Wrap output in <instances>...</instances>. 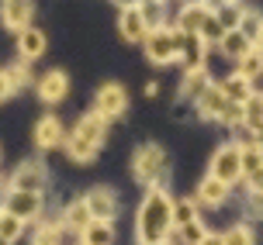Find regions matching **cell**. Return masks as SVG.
Instances as JSON below:
<instances>
[{"label":"cell","instance_id":"cell-20","mask_svg":"<svg viewBox=\"0 0 263 245\" xmlns=\"http://www.w3.org/2000/svg\"><path fill=\"white\" fill-rule=\"evenodd\" d=\"M225 194H229V187H225V183H218L215 176L201 180V187H197V197H201L204 204H211V207H215V204H222Z\"/></svg>","mask_w":263,"mask_h":245},{"label":"cell","instance_id":"cell-24","mask_svg":"<svg viewBox=\"0 0 263 245\" xmlns=\"http://www.w3.org/2000/svg\"><path fill=\"white\" fill-rule=\"evenodd\" d=\"M222 52H225V55H232V59H242V55L250 52V42L242 38L239 31H225V38H222Z\"/></svg>","mask_w":263,"mask_h":245},{"label":"cell","instance_id":"cell-30","mask_svg":"<svg viewBox=\"0 0 263 245\" xmlns=\"http://www.w3.org/2000/svg\"><path fill=\"white\" fill-rule=\"evenodd\" d=\"M173 221H177V228H184V224H194L197 221V211L191 200H177L173 204Z\"/></svg>","mask_w":263,"mask_h":245},{"label":"cell","instance_id":"cell-9","mask_svg":"<svg viewBox=\"0 0 263 245\" xmlns=\"http://www.w3.org/2000/svg\"><path fill=\"white\" fill-rule=\"evenodd\" d=\"M125 104H128V97H125V90H121L118 83H107L104 90L97 93V117H118L121 111H125Z\"/></svg>","mask_w":263,"mask_h":245},{"label":"cell","instance_id":"cell-29","mask_svg":"<svg viewBox=\"0 0 263 245\" xmlns=\"http://www.w3.org/2000/svg\"><path fill=\"white\" fill-rule=\"evenodd\" d=\"M204 87H208V69H204V66L191 69V73H187V79H184V93H201Z\"/></svg>","mask_w":263,"mask_h":245},{"label":"cell","instance_id":"cell-8","mask_svg":"<svg viewBox=\"0 0 263 245\" xmlns=\"http://www.w3.org/2000/svg\"><path fill=\"white\" fill-rule=\"evenodd\" d=\"M239 166H242V176H246L253 187H263V149L256 142L239 149Z\"/></svg>","mask_w":263,"mask_h":245},{"label":"cell","instance_id":"cell-23","mask_svg":"<svg viewBox=\"0 0 263 245\" xmlns=\"http://www.w3.org/2000/svg\"><path fill=\"white\" fill-rule=\"evenodd\" d=\"M242 121L253 131H263V97H250V100L242 104Z\"/></svg>","mask_w":263,"mask_h":245},{"label":"cell","instance_id":"cell-12","mask_svg":"<svg viewBox=\"0 0 263 245\" xmlns=\"http://www.w3.org/2000/svg\"><path fill=\"white\" fill-rule=\"evenodd\" d=\"M218 90H222V97L229 104H239V107L253 97V93H250V79H242L239 73H236V76H229V79H222V83H218Z\"/></svg>","mask_w":263,"mask_h":245},{"label":"cell","instance_id":"cell-27","mask_svg":"<svg viewBox=\"0 0 263 245\" xmlns=\"http://www.w3.org/2000/svg\"><path fill=\"white\" fill-rule=\"evenodd\" d=\"M197 35H201L204 42H215V38L222 42V38H225V28L218 25V17H215V11H208V14H204V21H201V31H197Z\"/></svg>","mask_w":263,"mask_h":245},{"label":"cell","instance_id":"cell-11","mask_svg":"<svg viewBox=\"0 0 263 245\" xmlns=\"http://www.w3.org/2000/svg\"><path fill=\"white\" fill-rule=\"evenodd\" d=\"M0 21L7 28H17V31H25L28 21H31V4H21V0H14V4H4L0 7Z\"/></svg>","mask_w":263,"mask_h":245},{"label":"cell","instance_id":"cell-15","mask_svg":"<svg viewBox=\"0 0 263 245\" xmlns=\"http://www.w3.org/2000/svg\"><path fill=\"white\" fill-rule=\"evenodd\" d=\"M35 142L42 149H52V145L63 142V125L55 121V117H42L39 125H35Z\"/></svg>","mask_w":263,"mask_h":245},{"label":"cell","instance_id":"cell-22","mask_svg":"<svg viewBox=\"0 0 263 245\" xmlns=\"http://www.w3.org/2000/svg\"><path fill=\"white\" fill-rule=\"evenodd\" d=\"M239 35L246 42H256L260 38V31H263V21H260V14L256 11H242V17H239V28H236Z\"/></svg>","mask_w":263,"mask_h":245},{"label":"cell","instance_id":"cell-26","mask_svg":"<svg viewBox=\"0 0 263 245\" xmlns=\"http://www.w3.org/2000/svg\"><path fill=\"white\" fill-rule=\"evenodd\" d=\"M263 73V55L260 52H246V55H242V63H239V76L242 79H253V76H260Z\"/></svg>","mask_w":263,"mask_h":245},{"label":"cell","instance_id":"cell-19","mask_svg":"<svg viewBox=\"0 0 263 245\" xmlns=\"http://www.w3.org/2000/svg\"><path fill=\"white\" fill-rule=\"evenodd\" d=\"M80 235H83V245H111L115 242V232H111V224H104V221H90Z\"/></svg>","mask_w":263,"mask_h":245},{"label":"cell","instance_id":"cell-41","mask_svg":"<svg viewBox=\"0 0 263 245\" xmlns=\"http://www.w3.org/2000/svg\"><path fill=\"white\" fill-rule=\"evenodd\" d=\"M260 38H263V31H260Z\"/></svg>","mask_w":263,"mask_h":245},{"label":"cell","instance_id":"cell-35","mask_svg":"<svg viewBox=\"0 0 263 245\" xmlns=\"http://www.w3.org/2000/svg\"><path fill=\"white\" fill-rule=\"evenodd\" d=\"M222 121H229V125L242 121V107H239V104H229V107H225V114H222Z\"/></svg>","mask_w":263,"mask_h":245},{"label":"cell","instance_id":"cell-4","mask_svg":"<svg viewBox=\"0 0 263 245\" xmlns=\"http://www.w3.org/2000/svg\"><path fill=\"white\" fill-rule=\"evenodd\" d=\"M163 169H166V155H163L159 145H142L135 152V180L153 183L163 176Z\"/></svg>","mask_w":263,"mask_h":245},{"label":"cell","instance_id":"cell-18","mask_svg":"<svg viewBox=\"0 0 263 245\" xmlns=\"http://www.w3.org/2000/svg\"><path fill=\"white\" fill-rule=\"evenodd\" d=\"M180 35H184V31H180ZM180 52L187 55L191 69H197V66H201V59H204V52H208V42L201 38V35H184V42H180Z\"/></svg>","mask_w":263,"mask_h":245},{"label":"cell","instance_id":"cell-37","mask_svg":"<svg viewBox=\"0 0 263 245\" xmlns=\"http://www.w3.org/2000/svg\"><path fill=\"white\" fill-rule=\"evenodd\" d=\"M253 211L263 214V190H260V194H253Z\"/></svg>","mask_w":263,"mask_h":245},{"label":"cell","instance_id":"cell-10","mask_svg":"<svg viewBox=\"0 0 263 245\" xmlns=\"http://www.w3.org/2000/svg\"><path fill=\"white\" fill-rule=\"evenodd\" d=\"M66 87H69V79H66L63 69H52V73H45V76L39 79V97L45 104H55L66 97Z\"/></svg>","mask_w":263,"mask_h":245},{"label":"cell","instance_id":"cell-14","mask_svg":"<svg viewBox=\"0 0 263 245\" xmlns=\"http://www.w3.org/2000/svg\"><path fill=\"white\" fill-rule=\"evenodd\" d=\"M121 35L128 42L145 38V21H142V11H139V7H125V11H121Z\"/></svg>","mask_w":263,"mask_h":245},{"label":"cell","instance_id":"cell-31","mask_svg":"<svg viewBox=\"0 0 263 245\" xmlns=\"http://www.w3.org/2000/svg\"><path fill=\"white\" fill-rule=\"evenodd\" d=\"M139 11H142L145 31H159V25H163V7L159 4H149V7H139Z\"/></svg>","mask_w":263,"mask_h":245},{"label":"cell","instance_id":"cell-40","mask_svg":"<svg viewBox=\"0 0 263 245\" xmlns=\"http://www.w3.org/2000/svg\"><path fill=\"white\" fill-rule=\"evenodd\" d=\"M159 245H166V242H159Z\"/></svg>","mask_w":263,"mask_h":245},{"label":"cell","instance_id":"cell-32","mask_svg":"<svg viewBox=\"0 0 263 245\" xmlns=\"http://www.w3.org/2000/svg\"><path fill=\"white\" fill-rule=\"evenodd\" d=\"M215 17H218V25H222L225 31H236V28H239V17H242V11H239V7H222V11L215 14Z\"/></svg>","mask_w":263,"mask_h":245},{"label":"cell","instance_id":"cell-17","mask_svg":"<svg viewBox=\"0 0 263 245\" xmlns=\"http://www.w3.org/2000/svg\"><path fill=\"white\" fill-rule=\"evenodd\" d=\"M17 49H21L25 59H39L42 52H45V35L35 31V28H25V31H21V38H17Z\"/></svg>","mask_w":263,"mask_h":245},{"label":"cell","instance_id":"cell-6","mask_svg":"<svg viewBox=\"0 0 263 245\" xmlns=\"http://www.w3.org/2000/svg\"><path fill=\"white\" fill-rule=\"evenodd\" d=\"M39 211H42V197L39 194H25V190H11L7 207H4V214H11V218H17V221L39 218Z\"/></svg>","mask_w":263,"mask_h":245},{"label":"cell","instance_id":"cell-25","mask_svg":"<svg viewBox=\"0 0 263 245\" xmlns=\"http://www.w3.org/2000/svg\"><path fill=\"white\" fill-rule=\"evenodd\" d=\"M90 221L93 218H90V211H87V204H83V200H77V204L66 207V224H69V228H80V232H83Z\"/></svg>","mask_w":263,"mask_h":245},{"label":"cell","instance_id":"cell-7","mask_svg":"<svg viewBox=\"0 0 263 245\" xmlns=\"http://www.w3.org/2000/svg\"><path fill=\"white\" fill-rule=\"evenodd\" d=\"M83 204H87V211H90L93 221H104V224H111L115 211H118V200H115V194H111L107 187H97V190H90Z\"/></svg>","mask_w":263,"mask_h":245},{"label":"cell","instance_id":"cell-3","mask_svg":"<svg viewBox=\"0 0 263 245\" xmlns=\"http://www.w3.org/2000/svg\"><path fill=\"white\" fill-rule=\"evenodd\" d=\"M180 42H184L180 31H166V28L149 31V35H145V55H149V63L166 66L173 55H180Z\"/></svg>","mask_w":263,"mask_h":245},{"label":"cell","instance_id":"cell-38","mask_svg":"<svg viewBox=\"0 0 263 245\" xmlns=\"http://www.w3.org/2000/svg\"><path fill=\"white\" fill-rule=\"evenodd\" d=\"M201 245H222V238H218V235H204V242Z\"/></svg>","mask_w":263,"mask_h":245},{"label":"cell","instance_id":"cell-28","mask_svg":"<svg viewBox=\"0 0 263 245\" xmlns=\"http://www.w3.org/2000/svg\"><path fill=\"white\" fill-rule=\"evenodd\" d=\"M0 238H4L7 245L21 238V221L11 218V214H4V211H0Z\"/></svg>","mask_w":263,"mask_h":245},{"label":"cell","instance_id":"cell-13","mask_svg":"<svg viewBox=\"0 0 263 245\" xmlns=\"http://www.w3.org/2000/svg\"><path fill=\"white\" fill-rule=\"evenodd\" d=\"M197 107H201V114H208V117H222L225 107H229V100L222 97L218 87H204V90L197 93Z\"/></svg>","mask_w":263,"mask_h":245},{"label":"cell","instance_id":"cell-5","mask_svg":"<svg viewBox=\"0 0 263 245\" xmlns=\"http://www.w3.org/2000/svg\"><path fill=\"white\" fill-rule=\"evenodd\" d=\"M211 176L218 183H236L239 176H242V166H239V149L236 145H222L218 152H215V159H211Z\"/></svg>","mask_w":263,"mask_h":245},{"label":"cell","instance_id":"cell-2","mask_svg":"<svg viewBox=\"0 0 263 245\" xmlns=\"http://www.w3.org/2000/svg\"><path fill=\"white\" fill-rule=\"evenodd\" d=\"M101 138H104V117L87 114V117L77 125V131L69 135L66 149H69V155H73L77 162H87V159H93V152H97Z\"/></svg>","mask_w":263,"mask_h":245},{"label":"cell","instance_id":"cell-1","mask_svg":"<svg viewBox=\"0 0 263 245\" xmlns=\"http://www.w3.org/2000/svg\"><path fill=\"white\" fill-rule=\"evenodd\" d=\"M173 228V200L163 190H149L139 211V238L145 245L166 242V235Z\"/></svg>","mask_w":263,"mask_h":245},{"label":"cell","instance_id":"cell-33","mask_svg":"<svg viewBox=\"0 0 263 245\" xmlns=\"http://www.w3.org/2000/svg\"><path fill=\"white\" fill-rule=\"evenodd\" d=\"M204 235H208V232H204V224H197V221L180 228V238H184L187 245H201V242H204Z\"/></svg>","mask_w":263,"mask_h":245},{"label":"cell","instance_id":"cell-16","mask_svg":"<svg viewBox=\"0 0 263 245\" xmlns=\"http://www.w3.org/2000/svg\"><path fill=\"white\" fill-rule=\"evenodd\" d=\"M204 14H208L204 4H191V7H184L180 17H177L180 31H184V35H197V31H201V21H204Z\"/></svg>","mask_w":263,"mask_h":245},{"label":"cell","instance_id":"cell-39","mask_svg":"<svg viewBox=\"0 0 263 245\" xmlns=\"http://www.w3.org/2000/svg\"><path fill=\"white\" fill-rule=\"evenodd\" d=\"M0 245H7V242H4V238H0Z\"/></svg>","mask_w":263,"mask_h":245},{"label":"cell","instance_id":"cell-21","mask_svg":"<svg viewBox=\"0 0 263 245\" xmlns=\"http://www.w3.org/2000/svg\"><path fill=\"white\" fill-rule=\"evenodd\" d=\"M42 187V169L39 166H25L14 176V190H25V194H39Z\"/></svg>","mask_w":263,"mask_h":245},{"label":"cell","instance_id":"cell-36","mask_svg":"<svg viewBox=\"0 0 263 245\" xmlns=\"http://www.w3.org/2000/svg\"><path fill=\"white\" fill-rule=\"evenodd\" d=\"M11 76H7V73H0V100H4V97H11Z\"/></svg>","mask_w":263,"mask_h":245},{"label":"cell","instance_id":"cell-34","mask_svg":"<svg viewBox=\"0 0 263 245\" xmlns=\"http://www.w3.org/2000/svg\"><path fill=\"white\" fill-rule=\"evenodd\" d=\"M222 245H253V235L250 228H232V232L222 238Z\"/></svg>","mask_w":263,"mask_h":245}]
</instances>
